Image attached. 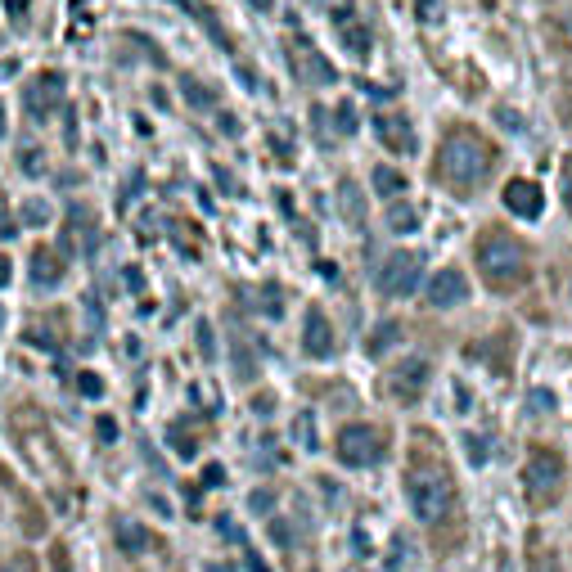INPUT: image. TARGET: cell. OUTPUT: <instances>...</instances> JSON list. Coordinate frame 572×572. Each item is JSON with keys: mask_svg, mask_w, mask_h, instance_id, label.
I'll return each mask as SVG.
<instances>
[{"mask_svg": "<svg viewBox=\"0 0 572 572\" xmlns=\"http://www.w3.org/2000/svg\"><path fill=\"white\" fill-rule=\"evenodd\" d=\"M406 496H410V509H415L419 523H442L446 514H451L455 505V482L451 473H446L442 455L433 451V442H428V455H410V469H406Z\"/></svg>", "mask_w": 572, "mask_h": 572, "instance_id": "1", "label": "cell"}, {"mask_svg": "<svg viewBox=\"0 0 572 572\" xmlns=\"http://www.w3.org/2000/svg\"><path fill=\"white\" fill-rule=\"evenodd\" d=\"M496 167V149L478 136V131L460 127L442 140V154H437V176H442L451 190H478L482 181Z\"/></svg>", "mask_w": 572, "mask_h": 572, "instance_id": "2", "label": "cell"}, {"mask_svg": "<svg viewBox=\"0 0 572 572\" xmlns=\"http://www.w3.org/2000/svg\"><path fill=\"white\" fill-rule=\"evenodd\" d=\"M473 257H478L482 280H487L491 289H500V293L518 289V284L527 280V248L518 244L509 230H500V226L482 230V235H478V248H473Z\"/></svg>", "mask_w": 572, "mask_h": 572, "instance_id": "3", "label": "cell"}, {"mask_svg": "<svg viewBox=\"0 0 572 572\" xmlns=\"http://www.w3.org/2000/svg\"><path fill=\"white\" fill-rule=\"evenodd\" d=\"M523 491L532 505H554V496L563 491V455L550 446H532L523 460Z\"/></svg>", "mask_w": 572, "mask_h": 572, "instance_id": "4", "label": "cell"}, {"mask_svg": "<svg viewBox=\"0 0 572 572\" xmlns=\"http://www.w3.org/2000/svg\"><path fill=\"white\" fill-rule=\"evenodd\" d=\"M334 451L347 469H370V464H379L388 455V433L374 424H343Z\"/></svg>", "mask_w": 572, "mask_h": 572, "instance_id": "5", "label": "cell"}, {"mask_svg": "<svg viewBox=\"0 0 572 572\" xmlns=\"http://www.w3.org/2000/svg\"><path fill=\"white\" fill-rule=\"evenodd\" d=\"M419 271H424V253H415V248H397V253L379 266L374 289H379L383 298H410V293L419 289Z\"/></svg>", "mask_w": 572, "mask_h": 572, "instance_id": "6", "label": "cell"}, {"mask_svg": "<svg viewBox=\"0 0 572 572\" xmlns=\"http://www.w3.org/2000/svg\"><path fill=\"white\" fill-rule=\"evenodd\" d=\"M428 361H419V356H406V361H397L388 374H383V392H388L397 406H415L419 392L428 388Z\"/></svg>", "mask_w": 572, "mask_h": 572, "instance_id": "7", "label": "cell"}, {"mask_svg": "<svg viewBox=\"0 0 572 572\" xmlns=\"http://www.w3.org/2000/svg\"><path fill=\"white\" fill-rule=\"evenodd\" d=\"M64 91H68L64 73H37L28 86H23V109H28V118L32 122H50V113L59 109Z\"/></svg>", "mask_w": 572, "mask_h": 572, "instance_id": "8", "label": "cell"}, {"mask_svg": "<svg viewBox=\"0 0 572 572\" xmlns=\"http://www.w3.org/2000/svg\"><path fill=\"white\" fill-rule=\"evenodd\" d=\"M289 59H293V68H298L302 82H311V86H334V82H338L334 64H329V59L320 55V50H311L302 37L289 41Z\"/></svg>", "mask_w": 572, "mask_h": 572, "instance_id": "9", "label": "cell"}, {"mask_svg": "<svg viewBox=\"0 0 572 572\" xmlns=\"http://www.w3.org/2000/svg\"><path fill=\"white\" fill-rule=\"evenodd\" d=\"M374 136L383 140V149H392V154H419L415 149V127H410L406 113H379L374 118Z\"/></svg>", "mask_w": 572, "mask_h": 572, "instance_id": "10", "label": "cell"}, {"mask_svg": "<svg viewBox=\"0 0 572 572\" xmlns=\"http://www.w3.org/2000/svg\"><path fill=\"white\" fill-rule=\"evenodd\" d=\"M428 307H437V311H446V307H460L464 298H469V280H464L455 266H446V271H437L433 280H428Z\"/></svg>", "mask_w": 572, "mask_h": 572, "instance_id": "11", "label": "cell"}, {"mask_svg": "<svg viewBox=\"0 0 572 572\" xmlns=\"http://www.w3.org/2000/svg\"><path fill=\"white\" fill-rule=\"evenodd\" d=\"M505 208L514 212V217H523V221H536L545 212L541 185H536V181H509L505 185Z\"/></svg>", "mask_w": 572, "mask_h": 572, "instance_id": "12", "label": "cell"}, {"mask_svg": "<svg viewBox=\"0 0 572 572\" xmlns=\"http://www.w3.org/2000/svg\"><path fill=\"white\" fill-rule=\"evenodd\" d=\"M302 347H307V356H316V361L334 356V325H329V316L320 307L307 311V325H302Z\"/></svg>", "mask_w": 572, "mask_h": 572, "instance_id": "13", "label": "cell"}, {"mask_svg": "<svg viewBox=\"0 0 572 572\" xmlns=\"http://www.w3.org/2000/svg\"><path fill=\"white\" fill-rule=\"evenodd\" d=\"M334 28H338V37H343V46L352 50L356 59H365L370 55V28L361 23V14L352 10V5H338L334 10Z\"/></svg>", "mask_w": 572, "mask_h": 572, "instance_id": "14", "label": "cell"}, {"mask_svg": "<svg viewBox=\"0 0 572 572\" xmlns=\"http://www.w3.org/2000/svg\"><path fill=\"white\" fill-rule=\"evenodd\" d=\"M118 545H122V554H149V550H158V536L149 532V527H140V523H131V518H118Z\"/></svg>", "mask_w": 572, "mask_h": 572, "instance_id": "15", "label": "cell"}, {"mask_svg": "<svg viewBox=\"0 0 572 572\" xmlns=\"http://www.w3.org/2000/svg\"><path fill=\"white\" fill-rule=\"evenodd\" d=\"M64 280V262H59L55 248H37L32 253V284L37 289H55V284Z\"/></svg>", "mask_w": 572, "mask_h": 572, "instance_id": "16", "label": "cell"}, {"mask_svg": "<svg viewBox=\"0 0 572 572\" xmlns=\"http://www.w3.org/2000/svg\"><path fill=\"white\" fill-rule=\"evenodd\" d=\"M383 221H388L392 235H415L419 230V212L410 208V203H392V208L383 212Z\"/></svg>", "mask_w": 572, "mask_h": 572, "instance_id": "17", "label": "cell"}, {"mask_svg": "<svg viewBox=\"0 0 572 572\" xmlns=\"http://www.w3.org/2000/svg\"><path fill=\"white\" fill-rule=\"evenodd\" d=\"M374 194H379V199H397L401 190H406V176L401 172H392V167H374Z\"/></svg>", "mask_w": 572, "mask_h": 572, "instance_id": "18", "label": "cell"}, {"mask_svg": "<svg viewBox=\"0 0 572 572\" xmlns=\"http://www.w3.org/2000/svg\"><path fill=\"white\" fill-rule=\"evenodd\" d=\"M338 208H343L347 217H352V226H361V221H365V203H361V194H356L352 181H347L343 190H338Z\"/></svg>", "mask_w": 572, "mask_h": 572, "instance_id": "19", "label": "cell"}, {"mask_svg": "<svg viewBox=\"0 0 572 572\" xmlns=\"http://www.w3.org/2000/svg\"><path fill=\"white\" fill-rule=\"evenodd\" d=\"M397 338H401V325H397V320H383V325H379V334L370 338V356H383L392 343H397Z\"/></svg>", "mask_w": 572, "mask_h": 572, "instance_id": "20", "label": "cell"}, {"mask_svg": "<svg viewBox=\"0 0 572 572\" xmlns=\"http://www.w3.org/2000/svg\"><path fill=\"white\" fill-rule=\"evenodd\" d=\"M181 91H185V100H190L194 109H208V104H217V95H212L208 86H199L194 77H181Z\"/></svg>", "mask_w": 572, "mask_h": 572, "instance_id": "21", "label": "cell"}, {"mask_svg": "<svg viewBox=\"0 0 572 572\" xmlns=\"http://www.w3.org/2000/svg\"><path fill=\"white\" fill-rule=\"evenodd\" d=\"M293 437H298V446L316 451V419H311V410H302V415L293 419Z\"/></svg>", "mask_w": 572, "mask_h": 572, "instance_id": "22", "label": "cell"}, {"mask_svg": "<svg viewBox=\"0 0 572 572\" xmlns=\"http://www.w3.org/2000/svg\"><path fill=\"white\" fill-rule=\"evenodd\" d=\"M415 14H419V23L437 28V23L446 19V0H415Z\"/></svg>", "mask_w": 572, "mask_h": 572, "instance_id": "23", "label": "cell"}, {"mask_svg": "<svg viewBox=\"0 0 572 572\" xmlns=\"http://www.w3.org/2000/svg\"><path fill=\"white\" fill-rule=\"evenodd\" d=\"M23 221H28V226H50V203L46 199H23Z\"/></svg>", "mask_w": 572, "mask_h": 572, "instance_id": "24", "label": "cell"}, {"mask_svg": "<svg viewBox=\"0 0 572 572\" xmlns=\"http://www.w3.org/2000/svg\"><path fill=\"white\" fill-rule=\"evenodd\" d=\"M392 572H410V541L406 536H392V559H388Z\"/></svg>", "mask_w": 572, "mask_h": 572, "instance_id": "25", "label": "cell"}, {"mask_svg": "<svg viewBox=\"0 0 572 572\" xmlns=\"http://www.w3.org/2000/svg\"><path fill=\"white\" fill-rule=\"evenodd\" d=\"M167 437H172V446H176V451H181V455H185V460H190V455H194V451H199V446H194V442H190V433H185V424H172V433H167Z\"/></svg>", "mask_w": 572, "mask_h": 572, "instance_id": "26", "label": "cell"}, {"mask_svg": "<svg viewBox=\"0 0 572 572\" xmlns=\"http://www.w3.org/2000/svg\"><path fill=\"white\" fill-rule=\"evenodd\" d=\"M271 505H275V491H266V487H257L253 496H248V509H253V514H271Z\"/></svg>", "mask_w": 572, "mask_h": 572, "instance_id": "27", "label": "cell"}, {"mask_svg": "<svg viewBox=\"0 0 572 572\" xmlns=\"http://www.w3.org/2000/svg\"><path fill=\"white\" fill-rule=\"evenodd\" d=\"M464 451H469L473 464L487 460V442H482V433H464Z\"/></svg>", "mask_w": 572, "mask_h": 572, "instance_id": "28", "label": "cell"}, {"mask_svg": "<svg viewBox=\"0 0 572 572\" xmlns=\"http://www.w3.org/2000/svg\"><path fill=\"white\" fill-rule=\"evenodd\" d=\"M334 127L347 131V136L356 131V109H352V104H338V109H334Z\"/></svg>", "mask_w": 572, "mask_h": 572, "instance_id": "29", "label": "cell"}, {"mask_svg": "<svg viewBox=\"0 0 572 572\" xmlns=\"http://www.w3.org/2000/svg\"><path fill=\"white\" fill-rule=\"evenodd\" d=\"M527 572H563L559 568V559H554V554H532V559H527Z\"/></svg>", "mask_w": 572, "mask_h": 572, "instance_id": "30", "label": "cell"}, {"mask_svg": "<svg viewBox=\"0 0 572 572\" xmlns=\"http://www.w3.org/2000/svg\"><path fill=\"white\" fill-rule=\"evenodd\" d=\"M28 5H32V0H5V14H10V23L28 19Z\"/></svg>", "mask_w": 572, "mask_h": 572, "instance_id": "31", "label": "cell"}, {"mask_svg": "<svg viewBox=\"0 0 572 572\" xmlns=\"http://www.w3.org/2000/svg\"><path fill=\"white\" fill-rule=\"evenodd\" d=\"M559 181H563V208H568V212H572V158H568V163H563Z\"/></svg>", "mask_w": 572, "mask_h": 572, "instance_id": "32", "label": "cell"}, {"mask_svg": "<svg viewBox=\"0 0 572 572\" xmlns=\"http://www.w3.org/2000/svg\"><path fill=\"white\" fill-rule=\"evenodd\" d=\"M77 388H82L86 397H100V392H104V383L95 379V374H77Z\"/></svg>", "mask_w": 572, "mask_h": 572, "instance_id": "33", "label": "cell"}, {"mask_svg": "<svg viewBox=\"0 0 572 572\" xmlns=\"http://www.w3.org/2000/svg\"><path fill=\"white\" fill-rule=\"evenodd\" d=\"M19 167H28V172L37 176V172H41V149H37V145H28V154H19Z\"/></svg>", "mask_w": 572, "mask_h": 572, "instance_id": "34", "label": "cell"}, {"mask_svg": "<svg viewBox=\"0 0 572 572\" xmlns=\"http://www.w3.org/2000/svg\"><path fill=\"white\" fill-rule=\"evenodd\" d=\"M5 572H37V563H32V554H14V559L5 563Z\"/></svg>", "mask_w": 572, "mask_h": 572, "instance_id": "35", "label": "cell"}, {"mask_svg": "<svg viewBox=\"0 0 572 572\" xmlns=\"http://www.w3.org/2000/svg\"><path fill=\"white\" fill-rule=\"evenodd\" d=\"M100 442H118V424H113V415H100Z\"/></svg>", "mask_w": 572, "mask_h": 572, "instance_id": "36", "label": "cell"}, {"mask_svg": "<svg viewBox=\"0 0 572 572\" xmlns=\"http://www.w3.org/2000/svg\"><path fill=\"white\" fill-rule=\"evenodd\" d=\"M221 482H226V469H221V464H208V469H203V487H221Z\"/></svg>", "mask_w": 572, "mask_h": 572, "instance_id": "37", "label": "cell"}, {"mask_svg": "<svg viewBox=\"0 0 572 572\" xmlns=\"http://www.w3.org/2000/svg\"><path fill=\"white\" fill-rule=\"evenodd\" d=\"M199 352L212 356V329H208V325H199Z\"/></svg>", "mask_w": 572, "mask_h": 572, "instance_id": "38", "label": "cell"}, {"mask_svg": "<svg viewBox=\"0 0 572 572\" xmlns=\"http://www.w3.org/2000/svg\"><path fill=\"white\" fill-rule=\"evenodd\" d=\"M532 401H536V410H550V406H554V397H550L545 388H536V392H532Z\"/></svg>", "mask_w": 572, "mask_h": 572, "instance_id": "39", "label": "cell"}, {"mask_svg": "<svg viewBox=\"0 0 572 572\" xmlns=\"http://www.w3.org/2000/svg\"><path fill=\"white\" fill-rule=\"evenodd\" d=\"M244 559H248V572H266V563H262V559H257V554H253V550H248V541H244Z\"/></svg>", "mask_w": 572, "mask_h": 572, "instance_id": "40", "label": "cell"}, {"mask_svg": "<svg viewBox=\"0 0 572 572\" xmlns=\"http://www.w3.org/2000/svg\"><path fill=\"white\" fill-rule=\"evenodd\" d=\"M253 406H257V415H271V406H275V397H266V392H262V397H257V401H253Z\"/></svg>", "mask_w": 572, "mask_h": 572, "instance_id": "41", "label": "cell"}, {"mask_svg": "<svg viewBox=\"0 0 572 572\" xmlns=\"http://www.w3.org/2000/svg\"><path fill=\"white\" fill-rule=\"evenodd\" d=\"M10 284V257H0V289Z\"/></svg>", "mask_w": 572, "mask_h": 572, "instance_id": "42", "label": "cell"}, {"mask_svg": "<svg viewBox=\"0 0 572 572\" xmlns=\"http://www.w3.org/2000/svg\"><path fill=\"white\" fill-rule=\"evenodd\" d=\"M0 239H14V226H10V217H0Z\"/></svg>", "mask_w": 572, "mask_h": 572, "instance_id": "43", "label": "cell"}, {"mask_svg": "<svg viewBox=\"0 0 572 572\" xmlns=\"http://www.w3.org/2000/svg\"><path fill=\"white\" fill-rule=\"evenodd\" d=\"M253 10H271V0H253Z\"/></svg>", "mask_w": 572, "mask_h": 572, "instance_id": "44", "label": "cell"}, {"mask_svg": "<svg viewBox=\"0 0 572 572\" xmlns=\"http://www.w3.org/2000/svg\"><path fill=\"white\" fill-rule=\"evenodd\" d=\"M5 131H10V127H5V104H0V136H5Z\"/></svg>", "mask_w": 572, "mask_h": 572, "instance_id": "45", "label": "cell"}, {"mask_svg": "<svg viewBox=\"0 0 572 572\" xmlns=\"http://www.w3.org/2000/svg\"><path fill=\"white\" fill-rule=\"evenodd\" d=\"M0 329H5V307H0Z\"/></svg>", "mask_w": 572, "mask_h": 572, "instance_id": "46", "label": "cell"}, {"mask_svg": "<svg viewBox=\"0 0 572 572\" xmlns=\"http://www.w3.org/2000/svg\"><path fill=\"white\" fill-rule=\"evenodd\" d=\"M352 572H361V568H352Z\"/></svg>", "mask_w": 572, "mask_h": 572, "instance_id": "47", "label": "cell"}]
</instances>
